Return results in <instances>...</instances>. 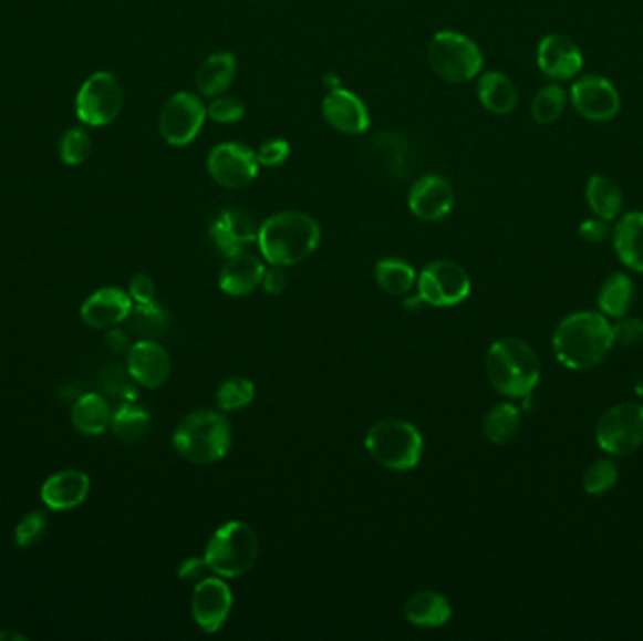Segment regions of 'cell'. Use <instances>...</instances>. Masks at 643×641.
<instances>
[{"label":"cell","instance_id":"6da1fadb","mask_svg":"<svg viewBox=\"0 0 643 641\" xmlns=\"http://www.w3.org/2000/svg\"><path fill=\"white\" fill-rule=\"evenodd\" d=\"M551 344L557 360L564 368L589 371L610 354L613 347L612 324L600 312H574L559 322Z\"/></svg>","mask_w":643,"mask_h":641},{"label":"cell","instance_id":"7a4b0ae2","mask_svg":"<svg viewBox=\"0 0 643 641\" xmlns=\"http://www.w3.org/2000/svg\"><path fill=\"white\" fill-rule=\"evenodd\" d=\"M322 228L301 211H282L266 218L258 228V249L271 266L290 268L319 249Z\"/></svg>","mask_w":643,"mask_h":641},{"label":"cell","instance_id":"3957f363","mask_svg":"<svg viewBox=\"0 0 643 641\" xmlns=\"http://www.w3.org/2000/svg\"><path fill=\"white\" fill-rule=\"evenodd\" d=\"M486 371L491 386L500 395L525 399L538 386L542 369L531 344L516 337H505L487 350Z\"/></svg>","mask_w":643,"mask_h":641},{"label":"cell","instance_id":"277c9868","mask_svg":"<svg viewBox=\"0 0 643 641\" xmlns=\"http://www.w3.org/2000/svg\"><path fill=\"white\" fill-rule=\"evenodd\" d=\"M174 448L194 465H211L230 452V424L219 412L201 409L183 417L175 427Z\"/></svg>","mask_w":643,"mask_h":641},{"label":"cell","instance_id":"5b68a950","mask_svg":"<svg viewBox=\"0 0 643 641\" xmlns=\"http://www.w3.org/2000/svg\"><path fill=\"white\" fill-rule=\"evenodd\" d=\"M365 449L373 459L395 473L418 467L424 454V438L418 427L401 420H381L365 435Z\"/></svg>","mask_w":643,"mask_h":641},{"label":"cell","instance_id":"8992f818","mask_svg":"<svg viewBox=\"0 0 643 641\" xmlns=\"http://www.w3.org/2000/svg\"><path fill=\"white\" fill-rule=\"evenodd\" d=\"M258 557V536L243 521H228L215 530L207 544L206 560L220 578H239L249 572Z\"/></svg>","mask_w":643,"mask_h":641},{"label":"cell","instance_id":"52a82bcc","mask_svg":"<svg viewBox=\"0 0 643 641\" xmlns=\"http://www.w3.org/2000/svg\"><path fill=\"white\" fill-rule=\"evenodd\" d=\"M427 61L444 82H473L481 72L484 55L475 40L463 32L440 31L427 48Z\"/></svg>","mask_w":643,"mask_h":641},{"label":"cell","instance_id":"ba28073f","mask_svg":"<svg viewBox=\"0 0 643 641\" xmlns=\"http://www.w3.org/2000/svg\"><path fill=\"white\" fill-rule=\"evenodd\" d=\"M597 444L600 449L615 457H626L643 444V405L619 403L604 412L597 422Z\"/></svg>","mask_w":643,"mask_h":641},{"label":"cell","instance_id":"9c48e42d","mask_svg":"<svg viewBox=\"0 0 643 641\" xmlns=\"http://www.w3.org/2000/svg\"><path fill=\"white\" fill-rule=\"evenodd\" d=\"M206 118L207 106L200 94L179 91L166 100L158 125L166 144L185 147L198 137Z\"/></svg>","mask_w":643,"mask_h":641},{"label":"cell","instance_id":"30bf717a","mask_svg":"<svg viewBox=\"0 0 643 641\" xmlns=\"http://www.w3.org/2000/svg\"><path fill=\"white\" fill-rule=\"evenodd\" d=\"M123 107V89L115 75L96 72L83 83L75 96V113L89 126H106Z\"/></svg>","mask_w":643,"mask_h":641},{"label":"cell","instance_id":"8fae6325","mask_svg":"<svg viewBox=\"0 0 643 641\" xmlns=\"http://www.w3.org/2000/svg\"><path fill=\"white\" fill-rule=\"evenodd\" d=\"M418 298L432 307H454L469 298L470 277L450 260L432 262L419 273Z\"/></svg>","mask_w":643,"mask_h":641},{"label":"cell","instance_id":"7c38bea8","mask_svg":"<svg viewBox=\"0 0 643 641\" xmlns=\"http://www.w3.org/2000/svg\"><path fill=\"white\" fill-rule=\"evenodd\" d=\"M207 169L217 185L238 190L257 179L260 164L257 151L238 142H226L211 149L207 156Z\"/></svg>","mask_w":643,"mask_h":641},{"label":"cell","instance_id":"4fadbf2b","mask_svg":"<svg viewBox=\"0 0 643 641\" xmlns=\"http://www.w3.org/2000/svg\"><path fill=\"white\" fill-rule=\"evenodd\" d=\"M575 112L591 123H608L618 117L621 96L610 80L602 75H581L570 89Z\"/></svg>","mask_w":643,"mask_h":641},{"label":"cell","instance_id":"5bb4252c","mask_svg":"<svg viewBox=\"0 0 643 641\" xmlns=\"http://www.w3.org/2000/svg\"><path fill=\"white\" fill-rule=\"evenodd\" d=\"M234 606V595L226 581L220 578L204 579L194 586L193 617L196 624L207 634H215L225 627Z\"/></svg>","mask_w":643,"mask_h":641},{"label":"cell","instance_id":"9a60e30c","mask_svg":"<svg viewBox=\"0 0 643 641\" xmlns=\"http://www.w3.org/2000/svg\"><path fill=\"white\" fill-rule=\"evenodd\" d=\"M454 188L443 175H424L408 190V209L414 217L425 223H437L448 217L454 209Z\"/></svg>","mask_w":643,"mask_h":641},{"label":"cell","instance_id":"2e32d148","mask_svg":"<svg viewBox=\"0 0 643 641\" xmlns=\"http://www.w3.org/2000/svg\"><path fill=\"white\" fill-rule=\"evenodd\" d=\"M538 69L553 82H567L580 74L583 55L574 40L564 34H548L538 44Z\"/></svg>","mask_w":643,"mask_h":641},{"label":"cell","instance_id":"e0dca14e","mask_svg":"<svg viewBox=\"0 0 643 641\" xmlns=\"http://www.w3.org/2000/svg\"><path fill=\"white\" fill-rule=\"evenodd\" d=\"M322 115L331 128L349 136H360L371 126L365 102L349 89H331L322 100Z\"/></svg>","mask_w":643,"mask_h":641},{"label":"cell","instance_id":"ac0fdd59","mask_svg":"<svg viewBox=\"0 0 643 641\" xmlns=\"http://www.w3.org/2000/svg\"><path fill=\"white\" fill-rule=\"evenodd\" d=\"M257 220L250 217L249 213L239 209H226L215 218L209 236L211 241L222 255L231 256L245 252L247 245L257 244L258 239Z\"/></svg>","mask_w":643,"mask_h":641},{"label":"cell","instance_id":"d6986e66","mask_svg":"<svg viewBox=\"0 0 643 641\" xmlns=\"http://www.w3.org/2000/svg\"><path fill=\"white\" fill-rule=\"evenodd\" d=\"M128 373L139 386L149 390L164 386L172 373L168 352L157 341L142 339L128 350Z\"/></svg>","mask_w":643,"mask_h":641},{"label":"cell","instance_id":"ffe728a7","mask_svg":"<svg viewBox=\"0 0 643 641\" xmlns=\"http://www.w3.org/2000/svg\"><path fill=\"white\" fill-rule=\"evenodd\" d=\"M132 298L121 288L96 290L82 306V320L94 330H107L131 317Z\"/></svg>","mask_w":643,"mask_h":641},{"label":"cell","instance_id":"44dd1931","mask_svg":"<svg viewBox=\"0 0 643 641\" xmlns=\"http://www.w3.org/2000/svg\"><path fill=\"white\" fill-rule=\"evenodd\" d=\"M91 489V479L82 471H61L45 479L42 500L51 510H72L82 505Z\"/></svg>","mask_w":643,"mask_h":641},{"label":"cell","instance_id":"7402d4cb","mask_svg":"<svg viewBox=\"0 0 643 641\" xmlns=\"http://www.w3.org/2000/svg\"><path fill=\"white\" fill-rule=\"evenodd\" d=\"M263 273H266V266L257 256L247 255V252L231 256L225 263V268L220 269V290L234 298H241V296L255 292L262 285Z\"/></svg>","mask_w":643,"mask_h":641},{"label":"cell","instance_id":"603a6c76","mask_svg":"<svg viewBox=\"0 0 643 641\" xmlns=\"http://www.w3.org/2000/svg\"><path fill=\"white\" fill-rule=\"evenodd\" d=\"M613 249L626 268L643 273V211L626 213L612 230Z\"/></svg>","mask_w":643,"mask_h":641},{"label":"cell","instance_id":"cb8c5ba5","mask_svg":"<svg viewBox=\"0 0 643 641\" xmlns=\"http://www.w3.org/2000/svg\"><path fill=\"white\" fill-rule=\"evenodd\" d=\"M238 74V61L228 51L207 56L196 74V89L201 96L215 99L225 94Z\"/></svg>","mask_w":643,"mask_h":641},{"label":"cell","instance_id":"d4e9b609","mask_svg":"<svg viewBox=\"0 0 643 641\" xmlns=\"http://www.w3.org/2000/svg\"><path fill=\"white\" fill-rule=\"evenodd\" d=\"M405 617L418 629H438L452 619L450 600L437 591L416 592L406 600Z\"/></svg>","mask_w":643,"mask_h":641},{"label":"cell","instance_id":"484cf974","mask_svg":"<svg viewBox=\"0 0 643 641\" xmlns=\"http://www.w3.org/2000/svg\"><path fill=\"white\" fill-rule=\"evenodd\" d=\"M478 99L487 112L506 115L518 106V87L502 72H487L478 82Z\"/></svg>","mask_w":643,"mask_h":641},{"label":"cell","instance_id":"4316f807","mask_svg":"<svg viewBox=\"0 0 643 641\" xmlns=\"http://www.w3.org/2000/svg\"><path fill=\"white\" fill-rule=\"evenodd\" d=\"M112 417L110 403L98 393H87L72 406V422L83 435H101L112 425Z\"/></svg>","mask_w":643,"mask_h":641},{"label":"cell","instance_id":"83f0119b","mask_svg":"<svg viewBox=\"0 0 643 641\" xmlns=\"http://www.w3.org/2000/svg\"><path fill=\"white\" fill-rule=\"evenodd\" d=\"M585 198H588L591 211L608 223L615 220L623 209V193L618 183L610 179L608 175L597 174L589 177Z\"/></svg>","mask_w":643,"mask_h":641},{"label":"cell","instance_id":"f1b7e54d","mask_svg":"<svg viewBox=\"0 0 643 641\" xmlns=\"http://www.w3.org/2000/svg\"><path fill=\"white\" fill-rule=\"evenodd\" d=\"M634 303V282L625 273H613L600 287V311L612 318L626 317Z\"/></svg>","mask_w":643,"mask_h":641},{"label":"cell","instance_id":"f546056e","mask_svg":"<svg viewBox=\"0 0 643 641\" xmlns=\"http://www.w3.org/2000/svg\"><path fill=\"white\" fill-rule=\"evenodd\" d=\"M519 427H521V416H519L518 406L510 405V403H500L487 412L484 425H481L487 441L497 444V446L514 441V436L518 435Z\"/></svg>","mask_w":643,"mask_h":641},{"label":"cell","instance_id":"4dcf8cb0","mask_svg":"<svg viewBox=\"0 0 643 641\" xmlns=\"http://www.w3.org/2000/svg\"><path fill=\"white\" fill-rule=\"evenodd\" d=\"M112 430L123 443H139L149 435V412L132 401H126L125 405H121L120 411L113 414Z\"/></svg>","mask_w":643,"mask_h":641},{"label":"cell","instance_id":"1f68e13d","mask_svg":"<svg viewBox=\"0 0 643 641\" xmlns=\"http://www.w3.org/2000/svg\"><path fill=\"white\" fill-rule=\"evenodd\" d=\"M376 285L390 296H406L416 285V271L400 258H386L376 263Z\"/></svg>","mask_w":643,"mask_h":641},{"label":"cell","instance_id":"d6a6232c","mask_svg":"<svg viewBox=\"0 0 643 641\" xmlns=\"http://www.w3.org/2000/svg\"><path fill=\"white\" fill-rule=\"evenodd\" d=\"M131 324L134 333L139 339H149L157 341L168 331L169 317L164 307L158 306L157 301L151 303H138L136 309H132Z\"/></svg>","mask_w":643,"mask_h":641},{"label":"cell","instance_id":"836d02e7","mask_svg":"<svg viewBox=\"0 0 643 641\" xmlns=\"http://www.w3.org/2000/svg\"><path fill=\"white\" fill-rule=\"evenodd\" d=\"M567 102H569V94L561 85L553 83V85L540 89L532 100V118L537 121L538 125H551L561 117Z\"/></svg>","mask_w":643,"mask_h":641},{"label":"cell","instance_id":"e575fe53","mask_svg":"<svg viewBox=\"0 0 643 641\" xmlns=\"http://www.w3.org/2000/svg\"><path fill=\"white\" fill-rule=\"evenodd\" d=\"M255 384L252 380L243 379V376H236V379H228L220 384L217 390V405L220 411L234 412L250 405L255 399Z\"/></svg>","mask_w":643,"mask_h":641},{"label":"cell","instance_id":"d590c367","mask_svg":"<svg viewBox=\"0 0 643 641\" xmlns=\"http://www.w3.org/2000/svg\"><path fill=\"white\" fill-rule=\"evenodd\" d=\"M619 479V468L612 459L594 461L583 474V489L588 495H604Z\"/></svg>","mask_w":643,"mask_h":641},{"label":"cell","instance_id":"8d00e7d4","mask_svg":"<svg viewBox=\"0 0 643 641\" xmlns=\"http://www.w3.org/2000/svg\"><path fill=\"white\" fill-rule=\"evenodd\" d=\"M59 153H61L63 163L69 164V166L85 163L91 155V137L83 128L74 126V128L64 132Z\"/></svg>","mask_w":643,"mask_h":641},{"label":"cell","instance_id":"74e56055","mask_svg":"<svg viewBox=\"0 0 643 641\" xmlns=\"http://www.w3.org/2000/svg\"><path fill=\"white\" fill-rule=\"evenodd\" d=\"M245 112L247 107L241 100L236 96H226V94L215 96L207 106V117L220 125H236L245 117Z\"/></svg>","mask_w":643,"mask_h":641},{"label":"cell","instance_id":"f35d334b","mask_svg":"<svg viewBox=\"0 0 643 641\" xmlns=\"http://www.w3.org/2000/svg\"><path fill=\"white\" fill-rule=\"evenodd\" d=\"M45 529H48V517H45L44 511H31L18 525L15 542L21 548H31V546L42 540Z\"/></svg>","mask_w":643,"mask_h":641},{"label":"cell","instance_id":"ab89813d","mask_svg":"<svg viewBox=\"0 0 643 641\" xmlns=\"http://www.w3.org/2000/svg\"><path fill=\"white\" fill-rule=\"evenodd\" d=\"M290 156V144L282 137H271L257 151L258 164L263 168H279Z\"/></svg>","mask_w":643,"mask_h":641},{"label":"cell","instance_id":"60d3db41","mask_svg":"<svg viewBox=\"0 0 643 641\" xmlns=\"http://www.w3.org/2000/svg\"><path fill=\"white\" fill-rule=\"evenodd\" d=\"M613 344L621 347H634L643 339V320L640 318H619V322L612 325Z\"/></svg>","mask_w":643,"mask_h":641},{"label":"cell","instance_id":"b9f144b4","mask_svg":"<svg viewBox=\"0 0 643 641\" xmlns=\"http://www.w3.org/2000/svg\"><path fill=\"white\" fill-rule=\"evenodd\" d=\"M212 570L207 562L206 557L200 559V557H190V559L185 560L182 567H179V578L185 583H200L204 579L211 576Z\"/></svg>","mask_w":643,"mask_h":641},{"label":"cell","instance_id":"7bdbcfd3","mask_svg":"<svg viewBox=\"0 0 643 641\" xmlns=\"http://www.w3.org/2000/svg\"><path fill=\"white\" fill-rule=\"evenodd\" d=\"M580 236L589 244H604L608 237L612 236V228L604 218H589L585 223H581Z\"/></svg>","mask_w":643,"mask_h":641},{"label":"cell","instance_id":"ee69618b","mask_svg":"<svg viewBox=\"0 0 643 641\" xmlns=\"http://www.w3.org/2000/svg\"><path fill=\"white\" fill-rule=\"evenodd\" d=\"M155 293H157V287H155V280L151 279L149 275L138 273L132 277L131 298L136 303H151V301H155Z\"/></svg>","mask_w":643,"mask_h":641},{"label":"cell","instance_id":"f6af8a7d","mask_svg":"<svg viewBox=\"0 0 643 641\" xmlns=\"http://www.w3.org/2000/svg\"><path fill=\"white\" fill-rule=\"evenodd\" d=\"M288 277L284 273V268L282 266H271V268L266 269L263 273L262 285L263 290L269 293V296H279L282 290L287 288Z\"/></svg>","mask_w":643,"mask_h":641},{"label":"cell","instance_id":"bcb514c9","mask_svg":"<svg viewBox=\"0 0 643 641\" xmlns=\"http://www.w3.org/2000/svg\"><path fill=\"white\" fill-rule=\"evenodd\" d=\"M106 344L107 349L113 350V352H123L128 347V339L123 331L112 330L107 333Z\"/></svg>","mask_w":643,"mask_h":641}]
</instances>
